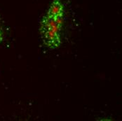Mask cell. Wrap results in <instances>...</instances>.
<instances>
[{
	"label": "cell",
	"instance_id": "2",
	"mask_svg": "<svg viewBox=\"0 0 122 121\" xmlns=\"http://www.w3.org/2000/svg\"><path fill=\"white\" fill-rule=\"evenodd\" d=\"M4 41V34L1 31V29H0V43H1Z\"/></svg>",
	"mask_w": 122,
	"mask_h": 121
},
{
	"label": "cell",
	"instance_id": "1",
	"mask_svg": "<svg viewBox=\"0 0 122 121\" xmlns=\"http://www.w3.org/2000/svg\"><path fill=\"white\" fill-rule=\"evenodd\" d=\"M65 13V5L62 1L53 0L40 22L41 39L49 50H53L61 47Z\"/></svg>",
	"mask_w": 122,
	"mask_h": 121
}]
</instances>
